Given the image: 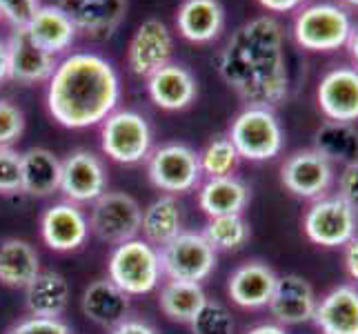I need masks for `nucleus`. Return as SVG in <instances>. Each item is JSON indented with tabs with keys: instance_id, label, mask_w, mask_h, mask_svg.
<instances>
[{
	"instance_id": "nucleus-6",
	"label": "nucleus",
	"mask_w": 358,
	"mask_h": 334,
	"mask_svg": "<svg viewBox=\"0 0 358 334\" xmlns=\"http://www.w3.org/2000/svg\"><path fill=\"white\" fill-rule=\"evenodd\" d=\"M101 125L103 152L116 163L136 165L152 154V127L138 111L114 109Z\"/></svg>"
},
{
	"instance_id": "nucleus-9",
	"label": "nucleus",
	"mask_w": 358,
	"mask_h": 334,
	"mask_svg": "<svg viewBox=\"0 0 358 334\" xmlns=\"http://www.w3.org/2000/svg\"><path fill=\"white\" fill-rule=\"evenodd\" d=\"M147 174L160 192L182 194L201 183V160L189 145L167 143L147 156Z\"/></svg>"
},
{
	"instance_id": "nucleus-11",
	"label": "nucleus",
	"mask_w": 358,
	"mask_h": 334,
	"mask_svg": "<svg viewBox=\"0 0 358 334\" xmlns=\"http://www.w3.org/2000/svg\"><path fill=\"white\" fill-rule=\"evenodd\" d=\"M280 181L299 199L316 201L325 196V192L334 183V165L314 147L299 150L285 158L280 167Z\"/></svg>"
},
{
	"instance_id": "nucleus-43",
	"label": "nucleus",
	"mask_w": 358,
	"mask_h": 334,
	"mask_svg": "<svg viewBox=\"0 0 358 334\" xmlns=\"http://www.w3.org/2000/svg\"><path fill=\"white\" fill-rule=\"evenodd\" d=\"M9 78V52H7V43L0 41V83Z\"/></svg>"
},
{
	"instance_id": "nucleus-28",
	"label": "nucleus",
	"mask_w": 358,
	"mask_h": 334,
	"mask_svg": "<svg viewBox=\"0 0 358 334\" xmlns=\"http://www.w3.org/2000/svg\"><path fill=\"white\" fill-rule=\"evenodd\" d=\"M41 272V256L29 241L7 239L0 243V283L7 288H27Z\"/></svg>"
},
{
	"instance_id": "nucleus-31",
	"label": "nucleus",
	"mask_w": 358,
	"mask_h": 334,
	"mask_svg": "<svg viewBox=\"0 0 358 334\" xmlns=\"http://www.w3.org/2000/svg\"><path fill=\"white\" fill-rule=\"evenodd\" d=\"M207 301V294L201 283L189 281H167L158 294V305L163 314L178 323H189Z\"/></svg>"
},
{
	"instance_id": "nucleus-19",
	"label": "nucleus",
	"mask_w": 358,
	"mask_h": 334,
	"mask_svg": "<svg viewBox=\"0 0 358 334\" xmlns=\"http://www.w3.org/2000/svg\"><path fill=\"white\" fill-rule=\"evenodd\" d=\"M9 52V78L20 83H43L52 78L58 65L56 56L36 45L24 29H14L7 41Z\"/></svg>"
},
{
	"instance_id": "nucleus-42",
	"label": "nucleus",
	"mask_w": 358,
	"mask_h": 334,
	"mask_svg": "<svg viewBox=\"0 0 358 334\" xmlns=\"http://www.w3.org/2000/svg\"><path fill=\"white\" fill-rule=\"evenodd\" d=\"M258 3L267 11H274V14H287V11L303 7L305 0H258Z\"/></svg>"
},
{
	"instance_id": "nucleus-32",
	"label": "nucleus",
	"mask_w": 358,
	"mask_h": 334,
	"mask_svg": "<svg viewBox=\"0 0 358 334\" xmlns=\"http://www.w3.org/2000/svg\"><path fill=\"white\" fill-rule=\"evenodd\" d=\"M203 237L216 252H236L247 245V241L252 237V230L250 223L243 218V214H225L209 218Z\"/></svg>"
},
{
	"instance_id": "nucleus-5",
	"label": "nucleus",
	"mask_w": 358,
	"mask_h": 334,
	"mask_svg": "<svg viewBox=\"0 0 358 334\" xmlns=\"http://www.w3.org/2000/svg\"><path fill=\"white\" fill-rule=\"evenodd\" d=\"M294 41L310 52H336L345 47L354 32L350 14L334 3H314L303 7L294 18Z\"/></svg>"
},
{
	"instance_id": "nucleus-20",
	"label": "nucleus",
	"mask_w": 358,
	"mask_h": 334,
	"mask_svg": "<svg viewBox=\"0 0 358 334\" xmlns=\"http://www.w3.org/2000/svg\"><path fill=\"white\" fill-rule=\"evenodd\" d=\"M276 281L278 274L267 263H243L231 272L227 281L229 299L241 307H247V310H258V307H265L269 303Z\"/></svg>"
},
{
	"instance_id": "nucleus-30",
	"label": "nucleus",
	"mask_w": 358,
	"mask_h": 334,
	"mask_svg": "<svg viewBox=\"0 0 358 334\" xmlns=\"http://www.w3.org/2000/svg\"><path fill=\"white\" fill-rule=\"evenodd\" d=\"M314 150L323 154L331 165H350L358 160V130L352 123L327 120L314 136Z\"/></svg>"
},
{
	"instance_id": "nucleus-46",
	"label": "nucleus",
	"mask_w": 358,
	"mask_h": 334,
	"mask_svg": "<svg viewBox=\"0 0 358 334\" xmlns=\"http://www.w3.org/2000/svg\"><path fill=\"white\" fill-rule=\"evenodd\" d=\"M343 3H348V5H352V7H358V0H343Z\"/></svg>"
},
{
	"instance_id": "nucleus-33",
	"label": "nucleus",
	"mask_w": 358,
	"mask_h": 334,
	"mask_svg": "<svg viewBox=\"0 0 358 334\" xmlns=\"http://www.w3.org/2000/svg\"><path fill=\"white\" fill-rule=\"evenodd\" d=\"M199 160H201L203 176L218 179V176H229L236 169L241 156L227 136H216V139H212L205 145V150L199 154Z\"/></svg>"
},
{
	"instance_id": "nucleus-21",
	"label": "nucleus",
	"mask_w": 358,
	"mask_h": 334,
	"mask_svg": "<svg viewBox=\"0 0 358 334\" xmlns=\"http://www.w3.org/2000/svg\"><path fill=\"white\" fill-rule=\"evenodd\" d=\"M80 310L92 323L112 330L129 314V294L122 292L114 281L98 279L85 288Z\"/></svg>"
},
{
	"instance_id": "nucleus-22",
	"label": "nucleus",
	"mask_w": 358,
	"mask_h": 334,
	"mask_svg": "<svg viewBox=\"0 0 358 334\" xmlns=\"http://www.w3.org/2000/svg\"><path fill=\"white\" fill-rule=\"evenodd\" d=\"M225 27L220 0H182L176 9V29L189 43H212Z\"/></svg>"
},
{
	"instance_id": "nucleus-29",
	"label": "nucleus",
	"mask_w": 358,
	"mask_h": 334,
	"mask_svg": "<svg viewBox=\"0 0 358 334\" xmlns=\"http://www.w3.org/2000/svg\"><path fill=\"white\" fill-rule=\"evenodd\" d=\"M143 239L154 247H163L182 232V212L174 196H160L143 209Z\"/></svg>"
},
{
	"instance_id": "nucleus-10",
	"label": "nucleus",
	"mask_w": 358,
	"mask_h": 334,
	"mask_svg": "<svg viewBox=\"0 0 358 334\" xmlns=\"http://www.w3.org/2000/svg\"><path fill=\"white\" fill-rule=\"evenodd\" d=\"M307 239L323 247H345L358 234V214L341 196H320L303 218Z\"/></svg>"
},
{
	"instance_id": "nucleus-1",
	"label": "nucleus",
	"mask_w": 358,
	"mask_h": 334,
	"mask_svg": "<svg viewBox=\"0 0 358 334\" xmlns=\"http://www.w3.org/2000/svg\"><path fill=\"white\" fill-rule=\"evenodd\" d=\"M225 85L247 107L274 109L287 98L285 32L274 16H256L229 36L218 56Z\"/></svg>"
},
{
	"instance_id": "nucleus-14",
	"label": "nucleus",
	"mask_w": 358,
	"mask_h": 334,
	"mask_svg": "<svg viewBox=\"0 0 358 334\" xmlns=\"http://www.w3.org/2000/svg\"><path fill=\"white\" fill-rule=\"evenodd\" d=\"M58 7L65 11L78 34L105 41L125 20L127 0H60Z\"/></svg>"
},
{
	"instance_id": "nucleus-8",
	"label": "nucleus",
	"mask_w": 358,
	"mask_h": 334,
	"mask_svg": "<svg viewBox=\"0 0 358 334\" xmlns=\"http://www.w3.org/2000/svg\"><path fill=\"white\" fill-rule=\"evenodd\" d=\"M143 207L125 192H105L92 203L90 230L98 239L112 245L138 239Z\"/></svg>"
},
{
	"instance_id": "nucleus-24",
	"label": "nucleus",
	"mask_w": 358,
	"mask_h": 334,
	"mask_svg": "<svg viewBox=\"0 0 358 334\" xmlns=\"http://www.w3.org/2000/svg\"><path fill=\"white\" fill-rule=\"evenodd\" d=\"M29 39L52 56H58L76 41V27L58 5H41L34 18L24 27Z\"/></svg>"
},
{
	"instance_id": "nucleus-38",
	"label": "nucleus",
	"mask_w": 358,
	"mask_h": 334,
	"mask_svg": "<svg viewBox=\"0 0 358 334\" xmlns=\"http://www.w3.org/2000/svg\"><path fill=\"white\" fill-rule=\"evenodd\" d=\"M7 334H71V328L63 319H45V316H27L18 321Z\"/></svg>"
},
{
	"instance_id": "nucleus-35",
	"label": "nucleus",
	"mask_w": 358,
	"mask_h": 334,
	"mask_svg": "<svg viewBox=\"0 0 358 334\" xmlns=\"http://www.w3.org/2000/svg\"><path fill=\"white\" fill-rule=\"evenodd\" d=\"M22 192L20 152L14 147H0V194Z\"/></svg>"
},
{
	"instance_id": "nucleus-45",
	"label": "nucleus",
	"mask_w": 358,
	"mask_h": 334,
	"mask_svg": "<svg viewBox=\"0 0 358 334\" xmlns=\"http://www.w3.org/2000/svg\"><path fill=\"white\" fill-rule=\"evenodd\" d=\"M350 49V56H352V60L358 65V29H354L352 32V36H350V41H348V45H345Z\"/></svg>"
},
{
	"instance_id": "nucleus-18",
	"label": "nucleus",
	"mask_w": 358,
	"mask_h": 334,
	"mask_svg": "<svg viewBox=\"0 0 358 334\" xmlns=\"http://www.w3.org/2000/svg\"><path fill=\"white\" fill-rule=\"evenodd\" d=\"M147 94L152 103L167 111H180L196 101L199 85L194 74L178 63H167L147 76Z\"/></svg>"
},
{
	"instance_id": "nucleus-34",
	"label": "nucleus",
	"mask_w": 358,
	"mask_h": 334,
	"mask_svg": "<svg viewBox=\"0 0 358 334\" xmlns=\"http://www.w3.org/2000/svg\"><path fill=\"white\" fill-rule=\"evenodd\" d=\"M192 334H234V316L220 301L207 299L196 316L189 321Z\"/></svg>"
},
{
	"instance_id": "nucleus-17",
	"label": "nucleus",
	"mask_w": 358,
	"mask_h": 334,
	"mask_svg": "<svg viewBox=\"0 0 358 334\" xmlns=\"http://www.w3.org/2000/svg\"><path fill=\"white\" fill-rule=\"evenodd\" d=\"M316 303L318 299L310 281L301 274H285L278 277L267 307L280 326H299L314 319Z\"/></svg>"
},
{
	"instance_id": "nucleus-23",
	"label": "nucleus",
	"mask_w": 358,
	"mask_h": 334,
	"mask_svg": "<svg viewBox=\"0 0 358 334\" xmlns=\"http://www.w3.org/2000/svg\"><path fill=\"white\" fill-rule=\"evenodd\" d=\"M314 323L323 334H358V290L338 286L318 299Z\"/></svg>"
},
{
	"instance_id": "nucleus-2",
	"label": "nucleus",
	"mask_w": 358,
	"mask_h": 334,
	"mask_svg": "<svg viewBox=\"0 0 358 334\" xmlns=\"http://www.w3.org/2000/svg\"><path fill=\"white\" fill-rule=\"evenodd\" d=\"M118 103V71L101 54L73 52L60 60L47 81V109L67 130L101 125Z\"/></svg>"
},
{
	"instance_id": "nucleus-37",
	"label": "nucleus",
	"mask_w": 358,
	"mask_h": 334,
	"mask_svg": "<svg viewBox=\"0 0 358 334\" xmlns=\"http://www.w3.org/2000/svg\"><path fill=\"white\" fill-rule=\"evenodd\" d=\"M38 7L41 0H0V16L14 29H24Z\"/></svg>"
},
{
	"instance_id": "nucleus-40",
	"label": "nucleus",
	"mask_w": 358,
	"mask_h": 334,
	"mask_svg": "<svg viewBox=\"0 0 358 334\" xmlns=\"http://www.w3.org/2000/svg\"><path fill=\"white\" fill-rule=\"evenodd\" d=\"M343 263H345V270H348L350 279L358 283V234H356V237L348 245H345Z\"/></svg>"
},
{
	"instance_id": "nucleus-13",
	"label": "nucleus",
	"mask_w": 358,
	"mask_h": 334,
	"mask_svg": "<svg viewBox=\"0 0 358 334\" xmlns=\"http://www.w3.org/2000/svg\"><path fill=\"white\" fill-rule=\"evenodd\" d=\"M60 192L71 203H94L107 192V169L101 156L90 150H76L63 160Z\"/></svg>"
},
{
	"instance_id": "nucleus-4",
	"label": "nucleus",
	"mask_w": 358,
	"mask_h": 334,
	"mask_svg": "<svg viewBox=\"0 0 358 334\" xmlns=\"http://www.w3.org/2000/svg\"><path fill=\"white\" fill-rule=\"evenodd\" d=\"M227 139L236 147V152L245 160H271L282 152L285 134L274 109L267 107H245L231 120Z\"/></svg>"
},
{
	"instance_id": "nucleus-25",
	"label": "nucleus",
	"mask_w": 358,
	"mask_h": 334,
	"mask_svg": "<svg viewBox=\"0 0 358 334\" xmlns=\"http://www.w3.org/2000/svg\"><path fill=\"white\" fill-rule=\"evenodd\" d=\"M20 174L22 192L45 199L60 190L63 160L47 147H29L27 152L20 154Z\"/></svg>"
},
{
	"instance_id": "nucleus-12",
	"label": "nucleus",
	"mask_w": 358,
	"mask_h": 334,
	"mask_svg": "<svg viewBox=\"0 0 358 334\" xmlns=\"http://www.w3.org/2000/svg\"><path fill=\"white\" fill-rule=\"evenodd\" d=\"M174 39L167 25L160 18H147L134 32L127 47V65L131 74L147 78L156 69L171 63Z\"/></svg>"
},
{
	"instance_id": "nucleus-36",
	"label": "nucleus",
	"mask_w": 358,
	"mask_h": 334,
	"mask_svg": "<svg viewBox=\"0 0 358 334\" xmlns=\"http://www.w3.org/2000/svg\"><path fill=\"white\" fill-rule=\"evenodd\" d=\"M24 132V114L11 101H0V147H11Z\"/></svg>"
},
{
	"instance_id": "nucleus-27",
	"label": "nucleus",
	"mask_w": 358,
	"mask_h": 334,
	"mask_svg": "<svg viewBox=\"0 0 358 334\" xmlns=\"http://www.w3.org/2000/svg\"><path fill=\"white\" fill-rule=\"evenodd\" d=\"M247 203H250V188L234 174L207 179L199 192V205L209 218L243 214Z\"/></svg>"
},
{
	"instance_id": "nucleus-16",
	"label": "nucleus",
	"mask_w": 358,
	"mask_h": 334,
	"mask_svg": "<svg viewBox=\"0 0 358 334\" xmlns=\"http://www.w3.org/2000/svg\"><path fill=\"white\" fill-rule=\"evenodd\" d=\"M316 101L329 120H358V69L348 65L329 69L318 83Z\"/></svg>"
},
{
	"instance_id": "nucleus-44",
	"label": "nucleus",
	"mask_w": 358,
	"mask_h": 334,
	"mask_svg": "<svg viewBox=\"0 0 358 334\" xmlns=\"http://www.w3.org/2000/svg\"><path fill=\"white\" fill-rule=\"evenodd\" d=\"M247 334H287V332L280 326H274V323H261V326L252 328Z\"/></svg>"
},
{
	"instance_id": "nucleus-39",
	"label": "nucleus",
	"mask_w": 358,
	"mask_h": 334,
	"mask_svg": "<svg viewBox=\"0 0 358 334\" xmlns=\"http://www.w3.org/2000/svg\"><path fill=\"white\" fill-rule=\"evenodd\" d=\"M338 196L358 214V160L343 165L338 179Z\"/></svg>"
},
{
	"instance_id": "nucleus-26",
	"label": "nucleus",
	"mask_w": 358,
	"mask_h": 334,
	"mask_svg": "<svg viewBox=\"0 0 358 334\" xmlns=\"http://www.w3.org/2000/svg\"><path fill=\"white\" fill-rule=\"evenodd\" d=\"M69 296L71 290L67 279L54 270H41L24 288V303L31 316L60 319L69 305Z\"/></svg>"
},
{
	"instance_id": "nucleus-3",
	"label": "nucleus",
	"mask_w": 358,
	"mask_h": 334,
	"mask_svg": "<svg viewBox=\"0 0 358 334\" xmlns=\"http://www.w3.org/2000/svg\"><path fill=\"white\" fill-rule=\"evenodd\" d=\"M109 281L129 294L143 296L158 288L163 270H160L158 247L147 243L145 239H131L114 247L107 263Z\"/></svg>"
},
{
	"instance_id": "nucleus-47",
	"label": "nucleus",
	"mask_w": 358,
	"mask_h": 334,
	"mask_svg": "<svg viewBox=\"0 0 358 334\" xmlns=\"http://www.w3.org/2000/svg\"><path fill=\"white\" fill-rule=\"evenodd\" d=\"M0 18H3V16H0Z\"/></svg>"
},
{
	"instance_id": "nucleus-7",
	"label": "nucleus",
	"mask_w": 358,
	"mask_h": 334,
	"mask_svg": "<svg viewBox=\"0 0 358 334\" xmlns=\"http://www.w3.org/2000/svg\"><path fill=\"white\" fill-rule=\"evenodd\" d=\"M160 270L171 281L203 283L216 270V250L199 232H180L167 245L158 247Z\"/></svg>"
},
{
	"instance_id": "nucleus-41",
	"label": "nucleus",
	"mask_w": 358,
	"mask_h": 334,
	"mask_svg": "<svg viewBox=\"0 0 358 334\" xmlns=\"http://www.w3.org/2000/svg\"><path fill=\"white\" fill-rule=\"evenodd\" d=\"M109 334H158L150 323H145V321H138V319H125L120 326L112 328Z\"/></svg>"
},
{
	"instance_id": "nucleus-15",
	"label": "nucleus",
	"mask_w": 358,
	"mask_h": 334,
	"mask_svg": "<svg viewBox=\"0 0 358 334\" xmlns=\"http://www.w3.org/2000/svg\"><path fill=\"white\" fill-rule=\"evenodd\" d=\"M41 237L49 250L73 252L90 237V218L76 203H56L41 216Z\"/></svg>"
}]
</instances>
